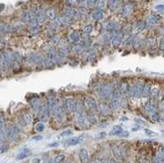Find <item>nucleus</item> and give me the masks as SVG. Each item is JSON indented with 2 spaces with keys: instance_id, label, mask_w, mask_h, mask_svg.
<instances>
[{
  "instance_id": "obj_51",
  "label": "nucleus",
  "mask_w": 164,
  "mask_h": 163,
  "mask_svg": "<svg viewBox=\"0 0 164 163\" xmlns=\"http://www.w3.org/2000/svg\"><path fill=\"white\" fill-rule=\"evenodd\" d=\"M159 47H160V50H164V36L163 37H161V41H160V44H159Z\"/></svg>"
},
{
  "instance_id": "obj_56",
  "label": "nucleus",
  "mask_w": 164,
  "mask_h": 163,
  "mask_svg": "<svg viewBox=\"0 0 164 163\" xmlns=\"http://www.w3.org/2000/svg\"><path fill=\"white\" fill-rule=\"evenodd\" d=\"M40 158H34V159H32V163H40Z\"/></svg>"
},
{
  "instance_id": "obj_8",
  "label": "nucleus",
  "mask_w": 164,
  "mask_h": 163,
  "mask_svg": "<svg viewBox=\"0 0 164 163\" xmlns=\"http://www.w3.org/2000/svg\"><path fill=\"white\" fill-rule=\"evenodd\" d=\"M79 157L81 160V163H89L90 162V156L89 152L86 148H82L79 152Z\"/></svg>"
},
{
  "instance_id": "obj_43",
  "label": "nucleus",
  "mask_w": 164,
  "mask_h": 163,
  "mask_svg": "<svg viewBox=\"0 0 164 163\" xmlns=\"http://www.w3.org/2000/svg\"><path fill=\"white\" fill-rule=\"evenodd\" d=\"M106 136H107V133L106 132H100V133H98L96 136H95V138L98 139V140H100V139H104Z\"/></svg>"
},
{
  "instance_id": "obj_42",
  "label": "nucleus",
  "mask_w": 164,
  "mask_h": 163,
  "mask_svg": "<svg viewBox=\"0 0 164 163\" xmlns=\"http://www.w3.org/2000/svg\"><path fill=\"white\" fill-rule=\"evenodd\" d=\"M151 96L153 97V98H157V97L159 96V89L157 88H154L151 90Z\"/></svg>"
},
{
  "instance_id": "obj_52",
  "label": "nucleus",
  "mask_w": 164,
  "mask_h": 163,
  "mask_svg": "<svg viewBox=\"0 0 164 163\" xmlns=\"http://www.w3.org/2000/svg\"><path fill=\"white\" fill-rule=\"evenodd\" d=\"M120 136L121 137H129V132H127V131H123Z\"/></svg>"
},
{
  "instance_id": "obj_14",
  "label": "nucleus",
  "mask_w": 164,
  "mask_h": 163,
  "mask_svg": "<svg viewBox=\"0 0 164 163\" xmlns=\"http://www.w3.org/2000/svg\"><path fill=\"white\" fill-rule=\"evenodd\" d=\"M84 139V135L80 137H73V138H71L69 140L65 141V145L66 146H73V145H77V144L81 143Z\"/></svg>"
},
{
  "instance_id": "obj_5",
  "label": "nucleus",
  "mask_w": 164,
  "mask_h": 163,
  "mask_svg": "<svg viewBox=\"0 0 164 163\" xmlns=\"http://www.w3.org/2000/svg\"><path fill=\"white\" fill-rule=\"evenodd\" d=\"M6 135H7V137L10 140L12 141L16 140V139L18 138V136H19V129L16 126H14V125H12V126H10L9 128H8L7 132H6Z\"/></svg>"
},
{
  "instance_id": "obj_36",
  "label": "nucleus",
  "mask_w": 164,
  "mask_h": 163,
  "mask_svg": "<svg viewBox=\"0 0 164 163\" xmlns=\"http://www.w3.org/2000/svg\"><path fill=\"white\" fill-rule=\"evenodd\" d=\"M155 41H156L155 37L149 36L148 39H146V44H147L148 46H154V45H155Z\"/></svg>"
},
{
  "instance_id": "obj_30",
  "label": "nucleus",
  "mask_w": 164,
  "mask_h": 163,
  "mask_svg": "<svg viewBox=\"0 0 164 163\" xmlns=\"http://www.w3.org/2000/svg\"><path fill=\"white\" fill-rule=\"evenodd\" d=\"M45 14H47V16L49 19H54V18L56 17V10L52 9V8H50V9L47 10V12H45Z\"/></svg>"
},
{
  "instance_id": "obj_59",
  "label": "nucleus",
  "mask_w": 164,
  "mask_h": 163,
  "mask_svg": "<svg viewBox=\"0 0 164 163\" xmlns=\"http://www.w3.org/2000/svg\"><path fill=\"white\" fill-rule=\"evenodd\" d=\"M3 9H4V4H0V11H2Z\"/></svg>"
},
{
  "instance_id": "obj_25",
  "label": "nucleus",
  "mask_w": 164,
  "mask_h": 163,
  "mask_svg": "<svg viewBox=\"0 0 164 163\" xmlns=\"http://www.w3.org/2000/svg\"><path fill=\"white\" fill-rule=\"evenodd\" d=\"M130 89L131 87L127 84V83H122L119 87V91L121 94H126V93H129L130 92Z\"/></svg>"
},
{
  "instance_id": "obj_21",
  "label": "nucleus",
  "mask_w": 164,
  "mask_h": 163,
  "mask_svg": "<svg viewBox=\"0 0 164 163\" xmlns=\"http://www.w3.org/2000/svg\"><path fill=\"white\" fill-rule=\"evenodd\" d=\"M120 106H121L120 99H112L110 104H109V107H110V109L113 110V111H116V110H118L120 108Z\"/></svg>"
},
{
  "instance_id": "obj_63",
  "label": "nucleus",
  "mask_w": 164,
  "mask_h": 163,
  "mask_svg": "<svg viewBox=\"0 0 164 163\" xmlns=\"http://www.w3.org/2000/svg\"><path fill=\"white\" fill-rule=\"evenodd\" d=\"M66 163H71V162H69V161H68V162H66Z\"/></svg>"
},
{
  "instance_id": "obj_60",
  "label": "nucleus",
  "mask_w": 164,
  "mask_h": 163,
  "mask_svg": "<svg viewBox=\"0 0 164 163\" xmlns=\"http://www.w3.org/2000/svg\"><path fill=\"white\" fill-rule=\"evenodd\" d=\"M139 129H140V127H136V128H133L132 130H133V131H138Z\"/></svg>"
},
{
  "instance_id": "obj_22",
  "label": "nucleus",
  "mask_w": 164,
  "mask_h": 163,
  "mask_svg": "<svg viewBox=\"0 0 164 163\" xmlns=\"http://www.w3.org/2000/svg\"><path fill=\"white\" fill-rule=\"evenodd\" d=\"M85 103L82 100H79L77 102V107H75V112H77L78 115H81V114H84V111H85Z\"/></svg>"
},
{
  "instance_id": "obj_49",
  "label": "nucleus",
  "mask_w": 164,
  "mask_h": 163,
  "mask_svg": "<svg viewBox=\"0 0 164 163\" xmlns=\"http://www.w3.org/2000/svg\"><path fill=\"white\" fill-rule=\"evenodd\" d=\"M145 133H146L147 135H149V136H156V133L153 132V131L151 130H148V129H145Z\"/></svg>"
},
{
  "instance_id": "obj_23",
  "label": "nucleus",
  "mask_w": 164,
  "mask_h": 163,
  "mask_svg": "<svg viewBox=\"0 0 164 163\" xmlns=\"http://www.w3.org/2000/svg\"><path fill=\"white\" fill-rule=\"evenodd\" d=\"M69 37H70L71 41H73V42H75V43H78V42L81 41V35H80V33L78 32L77 30L71 32L70 35H69Z\"/></svg>"
},
{
  "instance_id": "obj_18",
  "label": "nucleus",
  "mask_w": 164,
  "mask_h": 163,
  "mask_svg": "<svg viewBox=\"0 0 164 163\" xmlns=\"http://www.w3.org/2000/svg\"><path fill=\"white\" fill-rule=\"evenodd\" d=\"M30 105L33 108V110L36 112H39L41 109L40 107V100L38 98H33L32 100H30Z\"/></svg>"
},
{
  "instance_id": "obj_41",
  "label": "nucleus",
  "mask_w": 164,
  "mask_h": 163,
  "mask_svg": "<svg viewBox=\"0 0 164 163\" xmlns=\"http://www.w3.org/2000/svg\"><path fill=\"white\" fill-rule=\"evenodd\" d=\"M92 30H93V25H91V24L86 25V26L84 27V32L87 33V34L91 33V32H92Z\"/></svg>"
},
{
  "instance_id": "obj_50",
  "label": "nucleus",
  "mask_w": 164,
  "mask_h": 163,
  "mask_svg": "<svg viewBox=\"0 0 164 163\" xmlns=\"http://www.w3.org/2000/svg\"><path fill=\"white\" fill-rule=\"evenodd\" d=\"M87 4L89 6H96L97 1H95V0H89V1H87Z\"/></svg>"
},
{
  "instance_id": "obj_61",
  "label": "nucleus",
  "mask_w": 164,
  "mask_h": 163,
  "mask_svg": "<svg viewBox=\"0 0 164 163\" xmlns=\"http://www.w3.org/2000/svg\"><path fill=\"white\" fill-rule=\"evenodd\" d=\"M125 120H128V118L127 117H122L121 121H125Z\"/></svg>"
},
{
  "instance_id": "obj_12",
  "label": "nucleus",
  "mask_w": 164,
  "mask_h": 163,
  "mask_svg": "<svg viewBox=\"0 0 164 163\" xmlns=\"http://www.w3.org/2000/svg\"><path fill=\"white\" fill-rule=\"evenodd\" d=\"M145 22H146V25H148V26H153V25L157 24L159 22V16L156 15V14H151V15H149L147 17Z\"/></svg>"
},
{
  "instance_id": "obj_10",
  "label": "nucleus",
  "mask_w": 164,
  "mask_h": 163,
  "mask_svg": "<svg viewBox=\"0 0 164 163\" xmlns=\"http://www.w3.org/2000/svg\"><path fill=\"white\" fill-rule=\"evenodd\" d=\"M12 61H13V56H11V54H9V52L4 54L3 58H2V67L4 69H7L11 65Z\"/></svg>"
},
{
  "instance_id": "obj_2",
  "label": "nucleus",
  "mask_w": 164,
  "mask_h": 163,
  "mask_svg": "<svg viewBox=\"0 0 164 163\" xmlns=\"http://www.w3.org/2000/svg\"><path fill=\"white\" fill-rule=\"evenodd\" d=\"M84 103H85V108L90 113H94L98 110V104L93 97H87L84 100Z\"/></svg>"
},
{
  "instance_id": "obj_27",
  "label": "nucleus",
  "mask_w": 164,
  "mask_h": 163,
  "mask_svg": "<svg viewBox=\"0 0 164 163\" xmlns=\"http://www.w3.org/2000/svg\"><path fill=\"white\" fill-rule=\"evenodd\" d=\"M45 16H47L45 12H43V11H38V12H36V19H37V21H38V23L45 22Z\"/></svg>"
},
{
  "instance_id": "obj_33",
  "label": "nucleus",
  "mask_w": 164,
  "mask_h": 163,
  "mask_svg": "<svg viewBox=\"0 0 164 163\" xmlns=\"http://www.w3.org/2000/svg\"><path fill=\"white\" fill-rule=\"evenodd\" d=\"M87 119H88V122L89 124H95L97 122V119H96V116L94 115V113H89L87 115Z\"/></svg>"
},
{
  "instance_id": "obj_58",
  "label": "nucleus",
  "mask_w": 164,
  "mask_h": 163,
  "mask_svg": "<svg viewBox=\"0 0 164 163\" xmlns=\"http://www.w3.org/2000/svg\"><path fill=\"white\" fill-rule=\"evenodd\" d=\"M58 143H51L48 145V147H56V146H58Z\"/></svg>"
},
{
  "instance_id": "obj_53",
  "label": "nucleus",
  "mask_w": 164,
  "mask_h": 163,
  "mask_svg": "<svg viewBox=\"0 0 164 163\" xmlns=\"http://www.w3.org/2000/svg\"><path fill=\"white\" fill-rule=\"evenodd\" d=\"M43 139V136H34L32 138V140H35V141H39V140H41Z\"/></svg>"
},
{
  "instance_id": "obj_39",
  "label": "nucleus",
  "mask_w": 164,
  "mask_h": 163,
  "mask_svg": "<svg viewBox=\"0 0 164 163\" xmlns=\"http://www.w3.org/2000/svg\"><path fill=\"white\" fill-rule=\"evenodd\" d=\"M108 3H109V7L112 10H114L118 7V4H120V1H109Z\"/></svg>"
},
{
  "instance_id": "obj_35",
  "label": "nucleus",
  "mask_w": 164,
  "mask_h": 163,
  "mask_svg": "<svg viewBox=\"0 0 164 163\" xmlns=\"http://www.w3.org/2000/svg\"><path fill=\"white\" fill-rule=\"evenodd\" d=\"M132 31V25L129 24V23H127V24H125L123 26V33H125V34H129V33H131Z\"/></svg>"
},
{
  "instance_id": "obj_19",
  "label": "nucleus",
  "mask_w": 164,
  "mask_h": 163,
  "mask_svg": "<svg viewBox=\"0 0 164 163\" xmlns=\"http://www.w3.org/2000/svg\"><path fill=\"white\" fill-rule=\"evenodd\" d=\"M77 120H78V123L83 127H88V125H89V122H88V119H87V115H85V114L78 115Z\"/></svg>"
},
{
  "instance_id": "obj_7",
  "label": "nucleus",
  "mask_w": 164,
  "mask_h": 163,
  "mask_svg": "<svg viewBox=\"0 0 164 163\" xmlns=\"http://www.w3.org/2000/svg\"><path fill=\"white\" fill-rule=\"evenodd\" d=\"M156 109H157V103L155 102V100L149 101L145 105V111H146V113L150 114V115L154 114L156 112Z\"/></svg>"
},
{
  "instance_id": "obj_45",
  "label": "nucleus",
  "mask_w": 164,
  "mask_h": 163,
  "mask_svg": "<svg viewBox=\"0 0 164 163\" xmlns=\"http://www.w3.org/2000/svg\"><path fill=\"white\" fill-rule=\"evenodd\" d=\"M13 61H15V63H21V56H20L19 54H13Z\"/></svg>"
},
{
  "instance_id": "obj_3",
  "label": "nucleus",
  "mask_w": 164,
  "mask_h": 163,
  "mask_svg": "<svg viewBox=\"0 0 164 163\" xmlns=\"http://www.w3.org/2000/svg\"><path fill=\"white\" fill-rule=\"evenodd\" d=\"M142 90H143V86L140 82H137L136 84H134L133 86L130 89L129 94L131 95V97L136 99H139L140 97H142Z\"/></svg>"
},
{
  "instance_id": "obj_4",
  "label": "nucleus",
  "mask_w": 164,
  "mask_h": 163,
  "mask_svg": "<svg viewBox=\"0 0 164 163\" xmlns=\"http://www.w3.org/2000/svg\"><path fill=\"white\" fill-rule=\"evenodd\" d=\"M111 150H112V153L114 154L115 159H124L125 158L126 152L120 146L116 145V144H112L111 145Z\"/></svg>"
},
{
  "instance_id": "obj_1",
  "label": "nucleus",
  "mask_w": 164,
  "mask_h": 163,
  "mask_svg": "<svg viewBox=\"0 0 164 163\" xmlns=\"http://www.w3.org/2000/svg\"><path fill=\"white\" fill-rule=\"evenodd\" d=\"M113 87L111 84H104L103 86H101L100 89V97L102 99H108L112 96L113 93Z\"/></svg>"
},
{
  "instance_id": "obj_24",
  "label": "nucleus",
  "mask_w": 164,
  "mask_h": 163,
  "mask_svg": "<svg viewBox=\"0 0 164 163\" xmlns=\"http://www.w3.org/2000/svg\"><path fill=\"white\" fill-rule=\"evenodd\" d=\"M98 110L101 112V114H103V115H108L109 112H110V107H109L108 105H106V104H101L100 106H98Z\"/></svg>"
},
{
  "instance_id": "obj_29",
  "label": "nucleus",
  "mask_w": 164,
  "mask_h": 163,
  "mask_svg": "<svg viewBox=\"0 0 164 163\" xmlns=\"http://www.w3.org/2000/svg\"><path fill=\"white\" fill-rule=\"evenodd\" d=\"M22 121H23L25 125H29L32 122V118H31V116L29 115L28 113H25L23 114V116H22Z\"/></svg>"
},
{
  "instance_id": "obj_6",
  "label": "nucleus",
  "mask_w": 164,
  "mask_h": 163,
  "mask_svg": "<svg viewBox=\"0 0 164 163\" xmlns=\"http://www.w3.org/2000/svg\"><path fill=\"white\" fill-rule=\"evenodd\" d=\"M65 106H66V110L69 113H73V112H75L77 102L73 98H68L65 102Z\"/></svg>"
},
{
  "instance_id": "obj_46",
  "label": "nucleus",
  "mask_w": 164,
  "mask_h": 163,
  "mask_svg": "<svg viewBox=\"0 0 164 163\" xmlns=\"http://www.w3.org/2000/svg\"><path fill=\"white\" fill-rule=\"evenodd\" d=\"M71 134H73V131H71V130H67V131H64V132L60 133V137L71 136Z\"/></svg>"
},
{
  "instance_id": "obj_37",
  "label": "nucleus",
  "mask_w": 164,
  "mask_h": 163,
  "mask_svg": "<svg viewBox=\"0 0 164 163\" xmlns=\"http://www.w3.org/2000/svg\"><path fill=\"white\" fill-rule=\"evenodd\" d=\"M9 150V146L7 144H0V154L5 153Z\"/></svg>"
},
{
  "instance_id": "obj_40",
  "label": "nucleus",
  "mask_w": 164,
  "mask_h": 163,
  "mask_svg": "<svg viewBox=\"0 0 164 163\" xmlns=\"http://www.w3.org/2000/svg\"><path fill=\"white\" fill-rule=\"evenodd\" d=\"M155 10H157L159 13H164V4H157V5H155Z\"/></svg>"
},
{
  "instance_id": "obj_62",
  "label": "nucleus",
  "mask_w": 164,
  "mask_h": 163,
  "mask_svg": "<svg viewBox=\"0 0 164 163\" xmlns=\"http://www.w3.org/2000/svg\"><path fill=\"white\" fill-rule=\"evenodd\" d=\"M160 151H161V153H162V154H164V146H163V147H161Z\"/></svg>"
},
{
  "instance_id": "obj_17",
  "label": "nucleus",
  "mask_w": 164,
  "mask_h": 163,
  "mask_svg": "<svg viewBox=\"0 0 164 163\" xmlns=\"http://www.w3.org/2000/svg\"><path fill=\"white\" fill-rule=\"evenodd\" d=\"M30 155H31L30 149H23L22 151H20L19 153L16 155V160H22L24 159V158H27Z\"/></svg>"
},
{
  "instance_id": "obj_11",
  "label": "nucleus",
  "mask_w": 164,
  "mask_h": 163,
  "mask_svg": "<svg viewBox=\"0 0 164 163\" xmlns=\"http://www.w3.org/2000/svg\"><path fill=\"white\" fill-rule=\"evenodd\" d=\"M49 115H50V113H49V111H48L47 106H45V107H43V108H41L40 111H39V113H38V117H39V119L41 120V122H43V123L47 121L48 118H49Z\"/></svg>"
},
{
  "instance_id": "obj_31",
  "label": "nucleus",
  "mask_w": 164,
  "mask_h": 163,
  "mask_svg": "<svg viewBox=\"0 0 164 163\" xmlns=\"http://www.w3.org/2000/svg\"><path fill=\"white\" fill-rule=\"evenodd\" d=\"M66 160V156L65 154H58L54 158V163H62Z\"/></svg>"
},
{
  "instance_id": "obj_28",
  "label": "nucleus",
  "mask_w": 164,
  "mask_h": 163,
  "mask_svg": "<svg viewBox=\"0 0 164 163\" xmlns=\"http://www.w3.org/2000/svg\"><path fill=\"white\" fill-rule=\"evenodd\" d=\"M75 14H77V11H75V9H73V8H68V9H66V11H65V15H66V17H73V16H75Z\"/></svg>"
},
{
  "instance_id": "obj_48",
  "label": "nucleus",
  "mask_w": 164,
  "mask_h": 163,
  "mask_svg": "<svg viewBox=\"0 0 164 163\" xmlns=\"http://www.w3.org/2000/svg\"><path fill=\"white\" fill-rule=\"evenodd\" d=\"M105 4H106V2L105 1H97V7H98V9H100V8H103L105 6Z\"/></svg>"
},
{
  "instance_id": "obj_32",
  "label": "nucleus",
  "mask_w": 164,
  "mask_h": 163,
  "mask_svg": "<svg viewBox=\"0 0 164 163\" xmlns=\"http://www.w3.org/2000/svg\"><path fill=\"white\" fill-rule=\"evenodd\" d=\"M34 128H35V131H36V132H43V131H45V123L38 122L36 125H35Z\"/></svg>"
},
{
  "instance_id": "obj_13",
  "label": "nucleus",
  "mask_w": 164,
  "mask_h": 163,
  "mask_svg": "<svg viewBox=\"0 0 164 163\" xmlns=\"http://www.w3.org/2000/svg\"><path fill=\"white\" fill-rule=\"evenodd\" d=\"M48 111H49L50 114H52L54 115V111H56V107H58V104L56 102V99L54 98V97H51V98L48 99V102H47V105Z\"/></svg>"
},
{
  "instance_id": "obj_57",
  "label": "nucleus",
  "mask_w": 164,
  "mask_h": 163,
  "mask_svg": "<svg viewBox=\"0 0 164 163\" xmlns=\"http://www.w3.org/2000/svg\"><path fill=\"white\" fill-rule=\"evenodd\" d=\"M92 163H104V161L103 160H101V159H95L92 161Z\"/></svg>"
},
{
  "instance_id": "obj_34",
  "label": "nucleus",
  "mask_w": 164,
  "mask_h": 163,
  "mask_svg": "<svg viewBox=\"0 0 164 163\" xmlns=\"http://www.w3.org/2000/svg\"><path fill=\"white\" fill-rule=\"evenodd\" d=\"M146 27V22L145 21H138L137 24H136V29H137L138 31H141L143 30V29Z\"/></svg>"
},
{
  "instance_id": "obj_15",
  "label": "nucleus",
  "mask_w": 164,
  "mask_h": 163,
  "mask_svg": "<svg viewBox=\"0 0 164 163\" xmlns=\"http://www.w3.org/2000/svg\"><path fill=\"white\" fill-rule=\"evenodd\" d=\"M133 5L130 3H127L125 4V5L123 6V8H122V14H123L124 16H129L132 14V12H133Z\"/></svg>"
},
{
  "instance_id": "obj_26",
  "label": "nucleus",
  "mask_w": 164,
  "mask_h": 163,
  "mask_svg": "<svg viewBox=\"0 0 164 163\" xmlns=\"http://www.w3.org/2000/svg\"><path fill=\"white\" fill-rule=\"evenodd\" d=\"M122 132H123L122 126H120V125H117V126H115L114 128H113V130L111 131L110 135H117V136H120Z\"/></svg>"
},
{
  "instance_id": "obj_20",
  "label": "nucleus",
  "mask_w": 164,
  "mask_h": 163,
  "mask_svg": "<svg viewBox=\"0 0 164 163\" xmlns=\"http://www.w3.org/2000/svg\"><path fill=\"white\" fill-rule=\"evenodd\" d=\"M151 85L150 84H145L143 86V90H142V97L143 98H148L151 95Z\"/></svg>"
},
{
  "instance_id": "obj_44",
  "label": "nucleus",
  "mask_w": 164,
  "mask_h": 163,
  "mask_svg": "<svg viewBox=\"0 0 164 163\" xmlns=\"http://www.w3.org/2000/svg\"><path fill=\"white\" fill-rule=\"evenodd\" d=\"M151 120H152L153 122H158L159 121V114L157 113V112H155L154 114H152V115H151Z\"/></svg>"
},
{
  "instance_id": "obj_47",
  "label": "nucleus",
  "mask_w": 164,
  "mask_h": 163,
  "mask_svg": "<svg viewBox=\"0 0 164 163\" xmlns=\"http://www.w3.org/2000/svg\"><path fill=\"white\" fill-rule=\"evenodd\" d=\"M152 163H163V159L160 157V156H156V157L153 159Z\"/></svg>"
},
{
  "instance_id": "obj_54",
  "label": "nucleus",
  "mask_w": 164,
  "mask_h": 163,
  "mask_svg": "<svg viewBox=\"0 0 164 163\" xmlns=\"http://www.w3.org/2000/svg\"><path fill=\"white\" fill-rule=\"evenodd\" d=\"M109 163H119V161L115 158H111V159H109Z\"/></svg>"
},
{
  "instance_id": "obj_55",
  "label": "nucleus",
  "mask_w": 164,
  "mask_h": 163,
  "mask_svg": "<svg viewBox=\"0 0 164 163\" xmlns=\"http://www.w3.org/2000/svg\"><path fill=\"white\" fill-rule=\"evenodd\" d=\"M135 122L140 123V124H143V125H147V123H146V122L142 121V120H140V119H135Z\"/></svg>"
},
{
  "instance_id": "obj_38",
  "label": "nucleus",
  "mask_w": 164,
  "mask_h": 163,
  "mask_svg": "<svg viewBox=\"0 0 164 163\" xmlns=\"http://www.w3.org/2000/svg\"><path fill=\"white\" fill-rule=\"evenodd\" d=\"M73 50H75V54H82V52L84 50V47L82 46V44H75L73 46Z\"/></svg>"
},
{
  "instance_id": "obj_9",
  "label": "nucleus",
  "mask_w": 164,
  "mask_h": 163,
  "mask_svg": "<svg viewBox=\"0 0 164 163\" xmlns=\"http://www.w3.org/2000/svg\"><path fill=\"white\" fill-rule=\"evenodd\" d=\"M122 42V34L118 31H115L114 34L112 36V39H111V44L115 47H118L119 45H121Z\"/></svg>"
},
{
  "instance_id": "obj_16",
  "label": "nucleus",
  "mask_w": 164,
  "mask_h": 163,
  "mask_svg": "<svg viewBox=\"0 0 164 163\" xmlns=\"http://www.w3.org/2000/svg\"><path fill=\"white\" fill-rule=\"evenodd\" d=\"M92 17L94 20H102L104 18V11L102 9H96L95 11L92 12Z\"/></svg>"
}]
</instances>
